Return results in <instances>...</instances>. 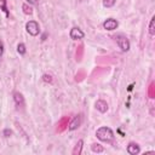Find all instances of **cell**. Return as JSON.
Instances as JSON below:
<instances>
[{
	"instance_id": "1",
	"label": "cell",
	"mask_w": 155,
	"mask_h": 155,
	"mask_svg": "<svg viewBox=\"0 0 155 155\" xmlns=\"http://www.w3.org/2000/svg\"><path fill=\"white\" fill-rule=\"evenodd\" d=\"M96 136H97V138L99 140L107 142V143H109V142H111L114 139V132L111 131L110 127H107V126L99 127L97 130V132H96Z\"/></svg>"
},
{
	"instance_id": "2",
	"label": "cell",
	"mask_w": 155,
	"mask_h": 155,
	"mask_svg": "<svg viewBox=\"0 0 155 155\" xmlns=\"http://www.w3.org/2000/svg\"><path fill=\"white\" fill-rule=\"evenodd\" d=\"M114 39L116 40V44H117V46L121 48L122 52H127V51L130 50V41H128V39H127L125 35L119 34V35L114 36Z\"/></svg>"
},
{
	"instance_id": "3",
	"label": "cell",
	"mask_w": 155,
	"mask_h": 155,
	"mask_svg": "<svg viewBox=\"0 0 155 155\" xmlns=\"http://www.w3.org/2000/svg\"><path fill=\"white\" fill-rule=\"evenodd\" d=\"M25 30L28 34H30L31 36H36L39 33H40V27H39V23L36 21H29L27 22L25 24Z\"/></svg>"
},
{
	"instance_id": "4",
	"label": "cell",
	"mask_w": 155,
	"mask_h": 155,
	"mask_svg": "<svg viewBox=\"0 0 155 155\" xmlns=\"http://www.w3.org/2000/svg\"><path fill=\"white\" fill-rule=\"evenodd\" d=\"M119 27V22L114 18H108L103 22V28L105 30H115Z\"/></svg>"
},
{
	"instance_id": "5",
	"label": "cell",
	"mask_w": 155,
	"mask_h": 155,
	"mask_svg": "<svg viewBox=\"0 0 155 155\" xmlns=\"http://www.w3.org/2000/svg\"><path fill=\"white\" fill-rule=\"evenodd\" d=\"M69 35H70V39H73V40H81V39H84L85 33H84L80 28L74 27V28H71V29H70Z\"/></svg>"
},
{
	"instance_id": "6",
	"label": "cell",
	"mask_w": 155,
	"mask_h": 155,
	"mask_svg": "<svg viewBox=\"0 0 155 155\" xmlns=\"http://www.w3.org/2000/svg\"><path fill=\"white\" fill-rule=\"evenodd\" d=\"M81 122H82V115H81V114H79V115H76V116L73 119V121L69 124L68 130H69V131H74V130L79 128V127H80V125H81Z\"/></svg>"
},
{
	"instance_id": "7",
	"label": "cell",
	"mask_w": 155,
	"mask_h": 155,
	"mask_svg": "<svg viewBox=\"0 0 155 155\" xmlns=\"http://www.w3.org/2000/svg\"><path fill=\"white\" fill-rule=\"evenodd\" d=\"M139 151H140V148H139V145L137 143H134V142L128 143V145H127V153L130 155H137V154H139Z\"/></svg>"
},
{
	"instance_id": "8",
	"label": "cell",
	"mask_w": 155,
	"mask_h": 155,
	"mask_svg": "<svg viewBox=\"0 0 155 155\" xmlns=\"http://www.w3.org/2000/svg\"><path fill=\"white\" fill-rule=\"evenodd\" d=\"M94 105H96V109H97L98 111H101V113H105V111L108 110V103H107L105 101L99 99V101L96 102Z\"/></svg>"
},
{
	"instance_id": "9",
	"label": "cell",
	"mask_w": 155,
	"mask_h": 155,
	"mask_svg": "<svg viewBox=\"0 0 155 155\" xmlns=\"http://www.w3.org/2000/svg\"><path fill=\"white\" fill-rule=\"evenodd\" d=\"M13 99H15L17 107H21V108L24 107V98H23V96L19 92H15L13 93Z\"/></svg>"
},
{
	"instance_id": "10",
	"label": "cell",
	"mask_w": 155,
	"mask_h": 155,
	"mask_svg": "<svg viewBox=\"0 0 155 155\" xmlns=\"http://www.w3.org/2000/svg\"><path fill=\"white\" fill-rule=\"evenodd\" d=\"M149 34H150L151 36L155 35V18H154V17H151L150 23H149Z\"/></svg>"
},
{
	"instance_id": "11",
	"label": "cell",
	"mask_w": 155,
	"mask_h": 155,
	"mask_svg": "<svg viewBox=\"0 0 155 155\" xmlns=\"http://www.w3.org/2000/svg\"><path fill=\"white\" fill-rule=\"evenodd\" d=\"M82 144H84V142H82V140H79V142H78V144L75 145V149L73 150V154H74V155H76V154L79 155V154L81 153V148H82Z\"/></svg>"
},
{
	"instance_id": "12",
	"label": "cell",
	"mask_w": 155,
	"mask_h": 155,
	"mask_svg": "<svg viewBox=\"0 0 155 155\" xmlns=\"http://www.w3.org/2000/svg\"><path fill=\"white\" fill-rule=\"evenodd\" d=\"M17 52L19 53V54H24L25 52H27V48H25V45L24 44H18L17 45Z\"/></svg>"
},
{
	"instance_id": "13",
	"label": "cell",
	"mask_w": 155,
	"mask_h": 155,
	"mask_svg": "<svg viewBox=\"0 0 155 155\" xmlns=\"http://www.w3.org/2000/svg\"><path fill=\"white\" fill-rule=\"evenodd\" d=\"M116 0H103V6L104 7H113L115 5Z\"/></svg>"
},
{
	"instance_id": "14",
	"label": "cell",
	"mask_w": 155,
	"mask_h": 155,
	"mask_svg": "<svg viewBox=\"0 0 155 155\" xmlns=\"http://www.w3.org/2000/svg\"><path fill=\"white\" fill-rule=\"evenodd\" d=\"M92 150L94 151V153H102L103 151V148L99 145V144H92Z\"/></svg>"
},
{
	"instance_id": "15",
	"label": "cell",
	"mask_w": 155,
	"mask_h": 155,
	"mask_svg": "<svg viewBox=\"0 0 155 155\" xmlns=\"http://www.w3.org/2000/svg\"><path fill=\"white\" fill-rule=\"evenodd\" d=\"M23 10H24V13H31L33 11H31V7H28L27 5H23Z\"/></svg>"
},
{
	"instance_id": "16",
	"label": "cell",
	"mask_w": 155,
	"mask_h": 155,
	"mask_svg": "<svg viewBox=\"0 0 155 155\" xmlns=\"http://www.w3.org/2000/svg\"><path fill=\"white\" fill-rule=\"evenodd\" d=\"M2 54H4V42L0 40V58L2 57Z\"/></svg>"
},
{
	"instance_id": "17",
	"label": "cell",
	"mask_w": 155,
	"mask_h": 155,
	"mask_svg": "<svg viewBox=\"0 0 155 155\" xmlns=\"http://www.w3.org/2000/svg\"><path fill=\"white\" fill-rule=\"evenodd\" d=\"M11 133H12V132H11V130H8V128L4 130V136H5V137H10V136H11Z\"/></svg>"
},
{
	"instance_id": "18",
	"label": "cell",
	"mask_w": 155,
	"mask_h": 155,
	"mask_svg": "<svg viewBox=\"0 0 155 155\" xmlns=\"http://www.w3.org/2000/svg\"><path fill=\"white\" fill-rule=\"evenodd\" d=\"M44 80H45L46 82H51V81H52L51 76H50V75H47V74H45V75H44Z\"/></svg>"
},
{
	"instance_id": "19",
	"label": "cell",
	"mask_w": 155,
	"mask_h": 155,
	"mask_svg": "<svg viewBox=\"0 0 155 155\" xmlns=\"http://www.w3.org/2000/svg\"><path fill=\"white\" fill-rule=\"evenodd\" d=\"M27 2H29L30 5H35V4L39 2V0H27Z\"/></svg>"
}]
</instances>
